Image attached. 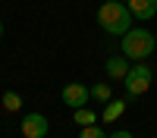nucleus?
<instances>
[{
  "label": "nucleus",
  "instance_id": "nucleus-1",
  "mask_svg": "<svg viewBox=\"0 0 157 138\" xmlns=\"http://www.w3.org/2000/svg\"><path fill=\"white\" fill-rule=\"evenodd\" d=\"M98 25L110 38H123L132 28V13H129V6L120 3V0H107V3L98 6Z\"/></svg>",
  "mask_w": 157,
  "mask_h": 138
},
{
  "label": "nucleus",
  "instance_id": "nucleus-2",
  "mask_svg": "<svg viewBox=\"0 0 157 138\" xmlns=\"http://www.w3.org/2000/svg\"><path fill=\"white\" fill-rule=\"evenodd\" d=\"M154 47H157V38L154 32L148 28H129L123 38H120V50H123V57H129L132 63H141V60H148L154 54Z\"/></svg>",
  "mask_w": 157,
  "mask_h": 138
},
{
  "label": "nucleus",
  "instance_id": "nucleus-3",
  "mask_svg": "<svg viewBox=\"0 0 157 138\" xmlns=\"http://www.w3.org/2000/svg\"><path fill=\"white\" fill-rule=\"evenodd\" d=\"M151 82H154V69L148 66V63H145V60H141V63H132L129 72H126V79H123L126 97H141V94L151 88Z\"/></svg>",
  "mask_w": 157,
  "mask_h": 138
},
{
  "label": "nucleus",
  "instance_id": "nucleus-4",
  "mask_svg": "<svg viewBox=\"0 0 157 138\" xmlns=\"http://www.w3.org/2000/svg\"><path fill=\"white\" fill-rule=\"evenodd\" d=\"M63 104L66 107H72V110H78V107H85L88 100H91V88H85L82 82H69V85H63Z\"/></svg>",
  "mask_w": 157,
  "mask_h": 138
},
{
  "label": "nucleus",
  "instance_id": "nucleus-5",
  "mask_svg": "<svg viewBox=\"0 0 157 138\" xmlns=\"http://www.w3.org/2000/svg\"><path fill=\"white\" fill-rule=\"evenodd\" d=\"M19 129H22L25 138H47V129H50V125H47V116H44V113H25Z\"/></svg>",
  "mask_w": 157,
  "mask_h": 138
},
{
  "label": "nucleus",
  "instance_id": "nucleus-6",
  "mask_svg": "<svg viewBox=\"0 0 157 138\" xmlns=\"http://www.w3.org/2000/svg\"><path fill=\"white\" fill-rule=\"evenodd\" d=\"M126 6L132 13V19H138V22H148L157 16V0H126Z\"/></svg>",
  "mask_w": 157,
  "mask_h": 138
},
{
  "label": "nucleus",
  "instance_id": "nucleus-7",
  "mask_svg": "<svg viewBox=\"0 0 157 138\" xmlns=\"http://www.w3.org/2000/svg\"><path fill=\"white\" fill-rule=\"evenodd\" d=\"M107 79H113V82H123L126 79V72H129V66H132V60L129 57H107Z\"/></svg>",
  "mask_w": 157,
  "mask_h": 138
},
{
  "label": "nucleus",
  "instance_id": "nucleus-8",
  "mask_svg": "<svg viewBox=\"0 0 157 138\" xmlns=\"http://www.w3.org/2000/svg\"><path fill=\"white\" fill-rule=\"evenodd\" d=\"M123 113H126V100H113V97H110L107 107H104V113H101V119H104V122H116Z\"/></svg>",
  "mask_w": 157,
  "mask_h": 138
},
{
  "label": "nucleus",
  "instance_id": "nucleus-9",
  "mask_svg": "<svg viewBox=\"0 0 157 138\" xmlns=\"http://www.w3.org/2000/svg\"><path fill=\"white\" fill-rule=\"evenodd\" d=\"M72 119H75L78 129H85V125H94L98 122V113L88 110V107H78V110H72Z\"/></svg>",
  "mask_w": 157,
  "mask_h": 138
},
{
  "label": "nucleus",
  "instance_id": "nucleus-10",
  "mask_svg": "<svg viewBox=\"0 0 157 138\" xmlns=\"http://www.w3.org/2000/svg\"><path fill=\"white\" fill-rule=\"evenodd\" d=\"M91 97H94V100H101V104H107V100L113 97L110 82H94V85H91Z\"/></svg>",
  "mask_w": 157,
  "mask_h": 138
},
{
  "label": "nucleus",
  "instance_id": "nucleus-11",
  "mask_svg": "<svg viewBox=\"0 0 157 138\" xmlns=\"http://www.w3.org/2000/svg\"><path fill=\"white\" fill-rule=\"evenodd\" d=\"M3 107H6V113L22 110V94L19 91H3Z\"/></svg>",
  "mask_w": 157,
  "mask_h": 138
},
{
  "label": "nucleus",
  "instance_id": "nucleus-12",
  "mask_svg": "<svg viewBox=\"0 0 157 138\" xmlns=\"http://www.w3.org/2000/svg\"><path fill=\"white\" fill-rule=\"evenodd\" d=\"M78 138H107V132H104L101 125L94 122V125H85V129L78 132Z\"/></svg>",
  "mask_w": 157,
  "mask_h": 138
},
{
  "label": "nucleus",
  "instance_id": "nucleus-13",
  "mask_svg": "<svg viewBox=\"0 0 157 138\" xmlns=\"http://www.w3.org/2000/svg\"><path fill=\"white\" fill-rule=\"evenodd\" d=\"M107 138H132V132H126V129H123V132H110Z\"/></svg>",
  "mask_w": 157,
  "mask_h": 138
},
{
  "label": "nucleus",
  "instance_id": "nucleus-14",
  "mask_svg": "<svg viewBox=\"0 0 157 138\" xmlns=\"http://www.w3.org/2000/svg\"><path fill=\"white\" fill-rule=\"evenodd\" d=\"M0 38H3V22H0Z\"/></svg>",
  "mask_w": 157,
  "mask_h": 138
},
{
  "label": "nucleus",
  "instance_id": "nucleus-15",
  "mask_svg": "<svg viewBox=\"0 0 157 138\" xmlns=\"http://www.w3.org/2000/svg\"><path fill=\"white\" fill-rule=\"evenodd\" d=\"M154 38H157V35H154Z\"/></svg>",
  "mask_w": 157,
  "mask_h": 138
}]
</instances>
